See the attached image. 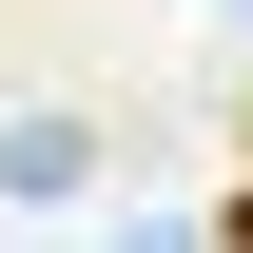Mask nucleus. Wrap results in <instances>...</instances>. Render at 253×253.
<instances>
[{"mask_svg":"<svg viewBox=\"0 0 253 253\" xmlns=\"http://www.w3.org/2000/svg\"><path fill=\"white\" fill-rule=\"evenodd\" d=\"M0 195H97V117H20L0 136Z\"/></svg>","mask_w":253,"mask_h":253,"instance_id":"obj_1","label":"nucleus"},{"mask_svg":"<svg viewBox=\"0 0 253 253\" xmlns=\"http://www.w3.org/2000/svg\"><path fill=\"white\" fill-rule=\"evenodd\" d=\"M214 253H253V195H234V214H214Z\"/></svg>","mask_w":253,"mask_h":253,"instance_id":"obj_2","label":"nucleus"}]
</instances>
